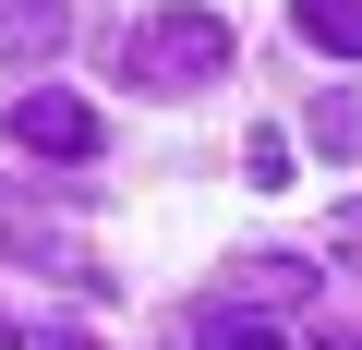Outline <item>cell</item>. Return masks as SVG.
Here are the masks:
<instances>
[{
  "instance_id": "obj_1",
  "label": "cell",
  "mask_w": 362,
  "mask_h": 350,
  "mask_svg": "<svg viewBox=\"0 0 362 350\" xmlns=\"http://www.w3.org/2000/svg\"><path fill=\"white\" fill-rule=\"evenodd\" d=\"M121 85H157V97H194V85H230V61H242V37H230V13H206V0H157L145 25H121Z\"/></svg>"
},
{
  "instance_id": "obj_2",
  "label": "cell",
  "mask_w": 362,
  "mask_h": 350,
  "mask_svg": "<svg viewBox=\"0 0 362 350\" xmlns=\"http://www.w3.org/2000/svg\"><path fill=\"white\" fill-rule=\"evenodd\" d=\"M13 145L73 169V157H97V109H85L73 85H25V97H13Z\"/></svg>"
},
{
  "instance_id": "obj_3",
  "label": "cell",
  "mask_w": 362,
  "mask_h": 350,
  "mask_svg": "<svg viewBox=\"0 0 362 350\" xmlns=\"http://www.w3.org/2000/svg\"><path fill=\"white\" fill-rule=\"evenodd\" d=\"M61 37H73V13H61V0H0V61H25V73H37Z\"/></svg>"
},
{
  "instance_id": "obj_4",
  "label": "cell",
  "mask_w": 362,
  "mask_h": 350,
  "mask_svg": "<svg viewBox=\"0 0 362 350\" xmlns=\"http://www.w3.org/2000/svg\"><path fill=\"white\" fill-rule=\"evenodd\" d=\"M194 350H290L254 302H194Z\"/></svg>"
},
{
  "instance_id": "obj_5",
  "label": "cell",
  "mask_w": 362,
  "mask_h": 350,
  "mask_svg": "<svg viewBox=\"0 0 362 350\" xmlns=\"http://www.w3.org/2000/svg\"><path fill=\"white\" fill-rule=\"evenodd\" d=\"M290 25H302V49H326V61H362V0H290Z\"/></svg>"
},
{
  "instance_id": "obj_6",
  "label": "cell",
  "mask_w": 362,
  "mask_h": 350,
  "mask_svg": "<svg viewBox=\"0 0 362 350\" xmlns=\"http://www.w3.org/2000/svg\"><path fill=\"white\" fill-rule=\"evenodd\" d=\"M302 278H314V266H290V254H242L218 302H302Z\"/></svg>"
},
{
  "instance_id": "obj_7",
  "label": "cell",
  "mask_w": 362,
  "mask_h": 350,
  "mask_svg": "<svg viewBox=\"0 0 362 350\" xmlns=\"http://www.w3.org/2000/svg\"><path fill=\"white\" fill-rule=\"evenodd\" d=\"M302 133H314V157H362V97H314Z\"/></svg>"
},
{
  "instance_id": "obj_8",
  "label": "cell",
  "mask_w": 362,
  "mask_h": 350,
  "mask_svg": "<svg viewBox=\"0 0 362 350\" xmlns=\"http://www.w3.org/2000/svg\"><path fill=\"white\" fill-rule=\"evenodd\" d=\"M242 169H254L266 194H278V182H290V133H254V145H242Z\"/></svg>"
},
{
  "instance_id": "obj_9",
  "label": "cell",
  "mask_w": 362,
  "mask_h": 350,
  "mask_svg": "<svg viewBox=\"0 0 362 350\" xmlns=\"http://www.w3.org/2000/svg\"><path fill=\"white\" fill-rule=\"evenodd\" d=\"M314 350H362V326L350 314H314Z\"/></svg>"
},
{
  "instance_id": "obj_10",
  "label": "cell",
  "mask_w": 362,
  "mask_h": 350,
  "mask_svg": "<svg viewBox=\"0 0 362 350\" xmlns=\"http://www.w3.org/2000/svg\"><path fill=\"white\" fill-rule=\"evenodd\" d=\"M25 254H37V242H25V230H0V266H25Z\"/></svg>"
},
{
  "instance_id": "obj_11",
  "label": "cell",
  "mask_w": 362,
  "mask_h": 350,
  "mask_svg": "<svg viewBox=\"0 0 362 350\" xmlns=\"http://www.w3.org/2000/svg\"><path fill=\"white\" fill-rule=\"evenodd\" d=\"M0 350H25V326H13V314H0Z\"/></svg>"
},
{
  "instance_id": "obj_12",
  "label": "cell",
  "mask_w": 362,
  "mask_h": 350,
  "mask_svg": "<svg viewBox=\"0 0 362 350\" xmlns=\"http://www.w3.org/2000/svg\"><path fill=\"white\" fill-rule=\"evenodd\" d=\"M37 350H97V338H37Z\"/></svg>"
}]
</instances>
